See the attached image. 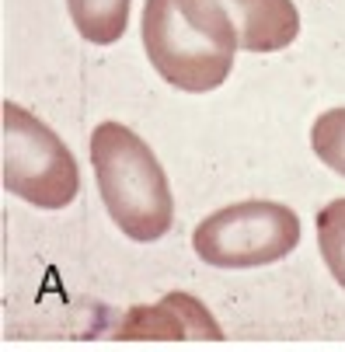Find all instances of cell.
I'll list each match as a JSON object with an SVG mask.
<instances>
[{"label": "cell", "instance_id": "9c48e42d", "mask_svg": "<svg viewBox=\"0 0 345 352\" xmlns=\"http://www.w3.org/2000/svg\"><path fill=\"white\" fill-rule=\"evenodd\" d=\"M311 146L314 157L331 168L335 175L345 178V105L342 109H328L314 119L311 126Z\"/></svg>", "mask_w": 345, "mask_h": 352}, {"label": "cell", "instance_id": "ba28073f", "mask_svg": "<svg viewBox=\"0 0 345 352\" xmlns=\"http://www.w3.org/2000/svg\"><path fill=\"white\" fill-rule=\"evenodd\" d=\"M318 244L331 279L345 289V199H331L318 213Z\"/></svg>", "mask_w": 345, "mask_h": 352}, {"label": "cell", "instance_id": "52a82bcc", "mask_svg": "<svg viewBox=\"0 0 345 352\" xmlns=\"http://www.w3.org/2000/svg\"><path fill=\"white\" fill-rule=\"evenodd\" d=\"M133 0H67L74 28L91 45H112L126 35Z\"/></svg>", "mask_w": 345, "mask_h": 352}, {"label": "cell", "instance_id": "277c9868", "mask_svg": "<svg viewBox=\"0 0 345 352\" xmlns=\"http://www.w3.org/2000/svg\"><path fill=\"white\" fill-rule=\"evenodd\" d=\"M4 188L38 210H63L80 188L70 146L38 116L18 102H4Z\"/></svg>", "mask_w": 345, "mask_h": 352}, {"label": "cell", "instance_id": "3957f363", "mask_svg": "<svg viewBox=\"0 0 345 352\" xmlns=\"http://www.w3.org/2000/svg\"><path fill=\"white\" fill-rule=\"evenodd\" d=\"M300 244V217L286 203L244 199L192 230V251L213 269H262Z\"/></svg>", "mask_w": 345, "mask_h": 352}, {"label": "cell", "instance_id": "8992f818", "mask_svg": "<svg viewBox=\"0 0 345 352\" xmlns=\"http://www.w3.org/2000/svg\"><path fill=\"white\" fill-rule=\"evenodd\" d=\"M237 18L241 49L279 53L300 35V11L293 0H223Z\"/></svg>", "mask_w": 345, "mask_h": 352}, {"label": "cell", "instance_id": "7a4b0ae2", "mask_svg": "<svg viewBox=\"0 0 345 352\" xmlns=\"http://www.w3.org/2000/svg\"><path fill=\"white\" fill-rule=\"evenodd\" d=\"M91 168L112 223L140 244L161 241L175 220V195L157 154L129 126L102 122L91 133Z\"/></svg>", "mask_w": 345, "mask_h": 352}, {"label": "cell", "instance_id": "6da1fadb", "mask_svg": "<svg viewBox=\"0 0 345 352\" xmlns=\"http://www.w3.org/2000/svg\"><path fill=\"white\" fill-rule=\"evenodd\" d=\"M143 49L161 80L203 94L230 77L241 35L223 0H146Z\"/></svg>", "mask_w": 345, "mask_h": 352}, {"label": "cell", "instance_id": "5b68a950", "mask_svg": "<svg viewBox=\"0 0 345 352\" xmlns=\"http://www.w3.org/2000/svg\"><path fill=\"white\" fill-rule=\"evenodd\" d=\"M119 342H223L216 318L188 293H168L151 307H133L115 328Z\"/></svg>", "mask_w": 345, "mask_h": 352}]
</instances>
